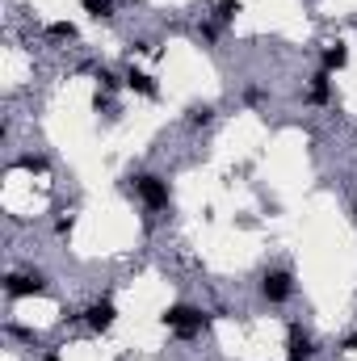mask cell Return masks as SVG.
Listing matches in <instances>:
<instances>
[{"instance_id":"obj_17","label":"cell","mask_w":357,"mask_h":361,"mask_svg":"<svg viewBox=\"0 0 357 361\" xmlns=\"http://www.w3.org/2000/svg\"><path fill=\"white\" fill-rule=\"evenodd\" d=\"M4 332H8L13 341H25V345H34V341H38V332H34V328H21V324H13V319L4 324Z\"/></svg>"},{"instance_id":"obj_19","label":"cell","mask_w":357,"mask_h":361,"mask_svg":"<svg viewBox=\"0 0 357 361\" xmlns=\"http://www.w3.org/2000/svg\"><path fill=\"white\" fill-rule=\"evenodd\" d=\"M152 51H156L152 38H135V42H131V59H135V55H152Z\"/></svg>"},{"instance_id":"obj_16","label":"cell","mask_w":357,"mask_h":361,"mask_svg":"<svg viewBox=\"0 0 357 361\" xmlns=\"http://www.w3.org/2000/svg\"><path fill=\"white\" fill-rule=\"evenodd\" d=\"M219 30H223L219 21H198V38H202L206 47H214V42H219Z\"/></svg>"},{"instance_id":"obj_11","label":"cell","mask_w":357,"mask_h":361,"mask_svg":"<svg viewBox=\"0 0 357 361\" xmlns=\"http://www.w3.org/2000/svg\"><path fill=\"white\" fill-rule=\"evenodd\" d=\"M210 122H214V105H206V101H193V105L185 109V126L202 130V126H210Z\"/></svg>"},{"instance_id":"obj_20","label":"cell","mask_w":357,"mask_h":361,"mask_svg":"<svg viewBox=\"0 0 357 361\" xmlns=\"http://www.w3.org/2000/svg\"><path fill=\"white\" fill-rule=\"evenodd\" d=\"M353 349H357V332H353V336H345V341H341V353H353Z\"/></svg>"},{"instance_id":"obj_2","label":"cell","mask_w":357,"mask_h":361,"mask_svg":"<svg viewBox=\"0 0 357 361\" xmlns=\"http://www.w3.org/2000/svg\"><path fill=\"white\" fill-rule=\"evenodd\" d=\"M131 189H135V197L143 202L147 214H164L173 206V185L160 177V173H135L131 177Z\"/></svg>"},{"instance_id":"obj_13","label":"cell","mask_w":357,"mask_h":361,"mask_svg":"<svg viewBox=\"0 0 357 361\" xmlns=\"http://www.w3.org/2000/svg\"><path fill=\"white\" fill-rule=\"evenodd\" d=\"M122 85H126V80H122L114 68H97V89H101V92H109V97H114Z\"/></svg>"},{"instance_id":"obj_8","label":"cell","mask_w":357,"mask_h":361,"mask_svg":"<svg viewBox=\"0 0 357 361\" xmlns=\"http://www.w3.org/2000/svg\"><path fill=\"white\" fill-rule=\"evenodd\" d=\"M122 80H126V89H131V92H139V97H147V101H156V97H160L156 76H147V72H143V68H135V63L122 72Z\"/></svg>"},{"instance_id":"obj_21","label":"cell","mask_w":357,"mask_h":361,"mask_svg":"<svg viewBox=\"0 0 357 361\" xmlns=\"http://www.w3.org/2000/svg\"><path fill=\"white\" fill-rule=\"evenodd\" d=\"M42 361H63V353H59V349H47V353H42Z\"/></svg>"},{"instance_id":"obj_7","label":"cell","mask_w":357,"mask_h":361,"mask_svg":"<svg viewBox=\"0 0 357 361\" xmlns=\"http://www.w3.org/2000/svg\"><path fill=\"white\" fill-rule=\"evenodd\" d=\"M303 97H307L311 105H332V101H337V89H332V72H324V68H320V72L307 80V92H303Z\"/></svg>"},{"instance_id":"obj_9","label":"cell","mask_w":357,"mask_h":361,"mask_svg":"<svg viewBox=\"0 0 357 361\" xmlns=\"http://www.w3.org/2000/svg\"><path fill=\"white\" fill-rule=\"evenodd\" d=\"M320 68H324V72H332V76H337V72H345V68H349V47H345V42H328V47H324V55H320Z\"/></svg>"},{"instance_id":"obj_23","label":"cell","mask_w":357,"mask_h":361,"mask_svg":"<svg viewBox=\"0 0 357 361\" xmlns=\"http://www.w3.org/2000/svg\"><path fill=\"white\" fill-rule=\"evenodd\" d=\"M126 4H143V0H126Z\"/></svg>"},{"instance_id":"obj_14","label":"cell","mask_w":357,"mask_h":361,"mask_svg":"<svg viewBox=\"0 0 357 361\" xmlns=\"http://www.w3.org/2000/svg\"><path fill=\"white\" fill-rule=\"evenodd\" d=\"M47 38H55V42H72V38H76V25H72V21H51V25H47Z\"/></svg>"},{"instance_id":"obj_12","label":"cell","mask_w":357,"mask_h":361,"mask_svg":"<svg viewBox=\"0 0 357 361\" xmlns=\"http://www.w3.org/2000/svg\"><path fill=\"white\" fill-rule=\"evenodd\" d=\"M80 8L89 13L92 21H114V13H118V0H80Z\"/></svg>"},{"instance_id":"obj_4","label":"cell","mask_w":357,"mask_h":361,"mask_svg":"<svg viewBox=\"0 0 357 361\" xmlns=\"http://www.w3.org/2000/svg\"><path fill=\"white\" fill-rule=\"evenodd\" d=\"M51 281L42 269H8L4 273V298L17 302V298H34V294H47Z\"/></svg>"},{"instance_id":"obj_1","label":"cell","mask_w":357,"mask_h":361,"mask_svg":"<svg viewBox=\"0 0 357 361\" xmlns=\"http://www.w3.org/2000/svg\"><path fill=\"white\" fill-rule=\"evenodd\" d=\"M160 324H164L177 341H198V336L210 328V311H202V307H193V302H173V307L160 315Z\"/></svg>"},{"instance_id":"obj_3","label":"cell","mask_w":357,"mask_h":361,"mask_svg":"<svg viewBox=\"0 0 357 361\" xmlns=\"http://www.w3.org/2000/svg\"><path fill=\"white\" fill-rule=\"evenodd\" d=\"M257 294H261V302H269V307H286L294 298V269L290 265H269L257 277Z\"/></svg>"},{"instance_id":"obj_18","label":"cell","mask_w":357,"mask_h":361,"mask_svg":"<svg viewBox=\"0 0 357 361\" xmlns=\"http://www.w3.org/2000/svg\"><path fill=\"white\" fill-rule=\"evenodd\" d=\"M72 227H76V219H72V214H59V219H55V235H59V240H68V235H72Z\"/></svg>"},{"instance_id":"obj_10","label":"cell","mask_w":357,"mask_h":361,"mask_svg":"<svg viewBox=\"0 0 357 361\" xmlns=\"http://www.w3.org/2000/svg\"><path fill=\"white\" fill-rule=\"evenodd\" d=\"M240 13H244V4H240V0H214L210 21H219V25L227 30V25H236V17H240Z\"/></svg>"},{"instance_id":"obj_5","label":"cell","mask_w":357,"mask_h":361,"mask_svg":"<svg viewBox=\"0 0 357 361\" xmlns=\"http://www.w3.org/2000/svg\"><path fill=\"white\" fill-rule=\"evenodd\" d=\"M80 319L89 324V332L105 336V332L118 324V307H114V298H92V302H85V307H80Z\"/></svg>"},{"instance_id":"obj_15","label":"cell","mask_w":357,"mask_h":361,"mask_svg":"<svg viewBox=\"0 0 357 361\" xmlns=\"http://www.w3.org/2000/svg\"><path fill=\"white\" fill-rule=\"evenodd\" d=\"M244 105H269V89H261V85H244Z\"/></svg>"},{"instance_id":"obj_6","label":"cell","mask_w":357,"mask_h":361,"mask_svg":"<svg viewBox=\"0 0 357 361\" xmlns=\"http://www.w3.org/2000/svg\"><path fill=\"white\" fill-rule=\"evenodd\" d=\"M311 357H315L311 332H307L298 319H290V324H286V361H311Z\"/></svg>"},{"instance_id":"obj_22","label":"cell","mask_w":357,"mask_h":361,"mask_svg":"<svg viewBox=\"0 0 357 361\" xmlns=\"http://www.w3.org/2000/svg\"><path fill=\"white\" fill-rule=\"evenodd\" d=\"M353 223H357V202H353Z\"/></svg>"}]
</instances>
